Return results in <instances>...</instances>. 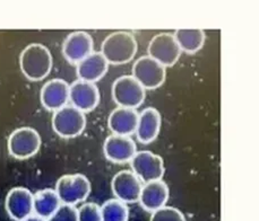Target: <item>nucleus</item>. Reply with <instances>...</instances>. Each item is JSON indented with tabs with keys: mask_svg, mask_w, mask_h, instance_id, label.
I'll return each instance as SVG.
<instances>
[{
	"mask_svg": "<svg viewBox=\"0 0 259 221\" xmlns=\"http://www.w3.org/2000/svg\"><path fill=\"white\" fill-rule=\"evenodd\" d=\"M78 221H102L101 208L97 203H85L78 209Z\"/></svg>",
	"mask_w": 259,
	"mask_h": 221,
	"instance_id": "obj_25",
	"label": "nucleus"
},
{
	"mask_svg": "<svg viewBox=\"0 0 259 221\" xmlns=\"http://www.w3.org/2000/svg\"><path fill=\"white\" fill-rule=\"evenodd\" d=\"M133 77L145 89H155L164 83L166 68L151 57L144 56L134 64Z\"/></svg>",
	"mask_w": 259,
	"mask_h": 221,
	"instance_id": "obj_8",
	"label": "nucleus"
},
{
	"mask_svg": "<svg viewBox=\"0 0 259 221\" xmlns=\"http://www.w3.org/2000/svg\"><path fill=\"white\" fill-rule=\"evenodd\" d=\"M161 114L154 107L143 109L138 117L136 134L140 142L151 143L155 140L161 129Z\"/></svg>",
	"mask_w": 259,
	"mask_h": 221,
	"instance_id": "obj_18",
	"label": "nucleus"
},
{
	"mask_svg": "<svg viewBox=\"0 0 259 221\" xmlns=\"http://www.w3.org/2000/svg\"><path fill=\"white\" fill-rule=\"evenodd\" d=\"M77 76L80 80L95 84L107 74L109 64L101 52H92L77 64Z\"/></svg>",
	"mask_w": 259,
	"mask_h": 221,
	"instance_id": "obj_19",
	"label": "nucleus"
},
{
	"mask_svg": "<svg viewBox=\"0 0 259 221\" xmlns=\"http://www.w3.org/2000/svg\"><path fill=\"white\" fill-rule=\"evenodd\" d=\"M137 52V41L132 33L117 31L104 38L101 53L111 65H123L134 59Z\"/></svg>",
	"mask_w": 259,
	"mask_h": 221,
	"instance_id": "obj_2",
	"label": "nucleus"
},
{
	"mask_svg": "<svg viewBox=\"0 0 259 221\" xmlns=\"http://www.w3.org/2000/svg\"><path fill=\"white\" fill-rule=\"evenodd\" d=\"M146 89L133 76H121L112 85V98L120 107L135 108L145 100Z\"/></svg>",
	"mask_w": 259,
	"mask_h": 221,
	"instance_id": "obj_6",
	"label": "nucleus"
},
{
	"mask_svg": "<svg viewBox=\"0 0 259 221\" xmlns=\"http://www.w3.org/2000/svg\"><path fill=\"white\" fill-rule=\"evenodd\" d=\"M135 141L131 137L111 134L105 139L103 151L109 160L117 164H123L132 160L134 155L137 152Z\"/></svg>",
	"mask_w": 259,
	"mask_h": 221,
	"instance_id": "obj_14",
	"label": "nucleus"
},
{
	"mask_svg": "<svg viewBox=\"0 0 259 221\" xmlns=\"http://www.w3.org/2000/svg\"><path fill=\"white\" fill-rule=\"evenodd\" d=\"M23 221H47V219H43L36 214H31V215H28L27 218L24 219Z\"/></svg>",
	"mask_w": 259,
	"mask_h": 221,
	"instance_id": "obj_26",
	"label": "nucleus"
},
{
	"mask_svg": "<svg viewBox=\"0 0 259 221\" xmlns=\"http://www.w3.org/2000/svg\"><path fill=\"white\" fill-rule=\"evenodd\" d=\"M140 113L135 108L117 107L109 115L108 124L113 134L129 137L136 132Z\"/></svg>",
	"mask_w": 259,
	"mask_h": 221,
	"instance_id": "obj_17",
	"label": "nucleus"
},
{
	"mask_svg": "<svg viewBox=\"0 0 259 221\" xmlns=\"http://www.w3.org/2000/svg\"><path fill=\"white\" fill-rule=\"evenodd\" d=\"M69 100L81 112H90L98 106L100 92L98 86L84 80H76L69 85Z\"/></svg>",
	"mask_w": 259,
	"mask_h": 221,
	"instance_id": "obj_11",
	"label": "nucleus"
},
{
	"mask_svg": "<svg viewBox=\"0 0 259 221\" xmlns=\"http://www.w3.org/2000/svg\"><path fill=\"white\" fill-rule=\"evenodd\" d=\"M78 209L75 205L61 204L47 221H78Z\"/></svg>",
	"mask_w": 259,
	"mask_h": 221,
	"instance_id": "obj_24",
	"label": "nucleus"
},
{
	"mask_svg": "<svg viewBox=\"0 0 259 221\" xmlns=\"http://www.w3.org/2000/svg\"><path fill=\"white\" fill-rule=\"evenodd\" d=\"M151 221H187L184 213L174 206H166L154 211L152 213Z\"/></svg>",
	"mask_w": 259,
	"mask_h": 221,
	"instance_id": "obj_23",
	"label": "nucleus"
},
{
	"mask_svg": "<svg viewBox=\"0 0 259 221\" xmlns=\"http://www.w3.org/2000/svg\"><path fill=\"white\" fill-rule=\"evenodd\" d=\"M60 205L61 202L55 190L45 189L33 194V212L43 219H49Z\"/></svg>",
	"mask_w": 259,
	"mask_h": 221,
	"instance_id": "obj_20",
	"label": "nucleus"
},
{
	"mask_svg": "<svg viewBox=\"0 0 259 221\" xmlns=\"http://www.w3.org/2000/svg\"><path fill=\"white\" fill-rule=\"evenodd\" d=\"M147 56L166 68L174 66L179 60L181 50L174 34L160 33L151 40L147 46Z\"/></svg>",
	"mask_w": 259,
	"mask_h": 221,
	"instance_id": "obj_9",
	"label": "nucleus"
},
{
	"mask_svg": "<svg viewBox=\"0 0 259 221\" xmlns=\"http://www.w3.org/2000/svg\"><path fill=\"white\" fill-rule=\"evenodd\" d=\"M131 165L134 174L143 183L162 180L165 172L162 157L148 150L137 151L132 158Z\"/></svg>",
	"mask_w": 259,
	"mask_h": 221,
	"instance_id": "obj_7",
	"label": "nucleus"
},
{
	"mask_svg": "<svg viewBox=\"0 0 259 221\" xmlns=\"http://www.w3.org/2000/svg\"><path fill=\"white\" fill-rule=\"evenodd\" d=\"M52 64L51 52L46 45L32 43L22 51L20 67L23 75L32 81H40L50 74Z\"/></svg>",
	"mask_w": 259,
	"mask_h": 221,
	"instance_id": "obj_1",
	"label": "nucleus"
},
{
	"mask_svg": "<svg viewBox=\"0 0 259 221\" xmlns=\"http://www.w3.org/2000/svg\"><path fill=\"white\" fill-rule=\"evenodd\" d=\"M100 208L102 221H128L129 209L122 201L118 199L108 200Z\"/></svg>",
	"mask_w": 259,
	"mask_h": 221,
	"instance_id": "obj_22",
	"label": "nucleus"
},
{
	"mask_svg": "<svg viewBox=\"0 0 259 221\" xmlns=\"http://www.w3.org/2000/svg\"><path fill=\"white\" fill-rule=\"evenodd\" d=\"M7 145L11 156L16 159H27L40 150L41 137L35 129L18 128L11 133Z\"/></svg>",
	"mask_w": 259,
	"mask_h": 221,
	"instance_id": "obj_4",
	"label": "nucleus"
},
{
	"mask_svg": "<svg viewBox=\"0 0 259 221\" xmlns=\"http://www.w3.org/2000/svg\"><path fill=\"white\" fill-rule=\"evenodd\" d=\"M41 103L49 111L64 107L69 100V85L66 80L55 78L45 84L40 94Z\"/></svg>",
	"mask_w": 259,
	"mask_h": 221,
	"instance_id": "obj_15",
	"label": "nucleus"
},
{
	"mask_svg": "<svg viewBox=\"0 0 259 221\" xmlns=\"http://www.w3.org/2000/svg\"><path fill=\"white\" fill-rule=\"evenodd\" d=\"M6 211L13 220L23 221L33 212V194L25 187H14L5 201Z\"/></svg>",
	"mask_w": 259,
	"mask_h": 221,
	"instance_id": "obj_13",
	"label": "nucleus"
},
{
	"mask_svg": "<svg viewBox=\"0 0 259 221\" xmlns=\"http://www.w3.org/2000/svg\"><path fill=\"white\" fill-rule=\"evenodd\" d=\"M55 191L61 204L75 205L88 199L91 193V183L83 174H67L57 182Z\"/></svg>",
	"mask_w": 259,
	"mask_h": 221,
	"instance_id": "obj_3",
	"label": "nucleus"
},
{
	"mask_svg": "<svg viewBox=\"0 0 259 221\" xmlns=\"http://www.w3.org/2000/svg\"><path fill=\"white\" fill-rule=\"evenodd\" d=\"M93 52V38L84 31H76L66 37L62 53L70 64L77 65Z\"/></svg>",
	"mask_w": 259,
	"mask_h": 221,
	"instance_id": "obj_12",
	"label": "nucleus"
},
{
	"mask_svg": "<svg viewBox=\"0 0 259 221\" xmlns=\"http://www.w3.org/2000/svg\"><path fill=\"white\" fill-rule=\"evenodd\" d=\"M169 195L170 190L166 183L162 180L152 181L143 185L138 201L148 212H154L166 204Z\"/></svg>",
	"mask_w": 259,
	"mask_h": 221,
	"instance_id": "obj_16",
	"label": "nucleus"
},
{
	"mask_svg": "<svg viewBox=\"0 0 259 221\" xmlns=\"http://www.w3.org/2000/svg\"><path fill=\"white\" fill-rule=\"evenodd\" d=\"M174 36L181 52L185 51L190 54L198 52L205 43V32L200 28H178Z\"/></svg>",
	"mask_w": 259,
	"mask_h": 221,
	"instance_id": "obj_21",
	"label": "nucleus"
},
{
	"mask_svg": "<svg viewBox=\"0 0 259 221\" xmlns=\"http://www.w3.org/2000/svg\"><path fill=\"white\" fill-rule=\"evenodd\" d=\"M86 127L85 113L73 105L57 109L52 117V128L62 138H75L84 131Z\"/></svg>",
	"mask_w": 259,
	"mask_h": 221,
	"instance_id": "obj_5",
	"label": "nucleus"
},
{
	"mask_svg": "<svg viewBox=\"0 0 259 221\" xmlns=\"http://www.w3.org/2000/svg\"><path fill=\"white\" fill-rule=\"evenodd\" d=\"M143 182L133 171H121L113 176L111 189L117 199L123 203H136L140 200Z\"/></svg>",
	"mask_w": 259,
	"mask_h": 221,
	"instance_id": "obj_10",
	"label": "nucleus"
}]
</instances>
